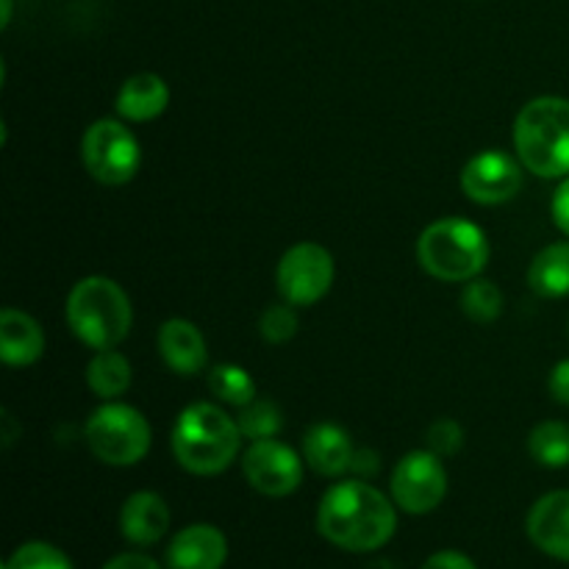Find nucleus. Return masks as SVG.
<instances>
[{
  "label": "nucleus",
  "mask_w": 569,
  "mask_h": 569,
  "mask_svg": "<svg viewBox=\"0 0 569 569\" xmlns=\"http://www.w3.org/2000/svg\"><path fill=\"white\" fill-rule=\"evenodd\" d=\"M317 531L348 553H376L398 531V506L361 478L339 481L317 506Z\"/></svg>",
  "instance_id": "f257e3e1"
},
{
  "label": "nucleus",
  "mask_w": 569,
  "mask_h": 569,
  "mask_svg": "<svg viewBox=\"0 0 569 569\" xmlns=\"http://www.w3.org/2000/svg\"><path fill=\"white\" fill-rule=\"evenodd\" d=\"M242 428L214 403H192L172 426L170 448L178 465L192 476H220L242 453Z\"/></svg>",
  "instance_id": "f03ea898"
},
{
  "label": "nucleus",
  "mask_w": 569,
  "mask_h": 569,
  "mask_svg": "<svg viewBox=\"0 0 569 569\" xmlns=\"http://www.w3.org/2000/svg\"><path fill=\"white\" fill-rule=\"evenodd\" d=\"M515 150L539 178L569 176V100L542 94L528 100L515 120Z\"/></svg>",
  "instance_id": "7ed1b4c3"
},
{
  "label": "nucleus",
  "mask_w": 569,
  "mask_h": 569,
  "mask_svg": "<svg viewBox=\"0 0 569 569\" xmlns=\"http://www.w3.org/2000/svg\"><path fill=\"white\" fill-rule=\"evenodd\" d=\"M67 326L92 350H111L133 326V306L126 289L106 276H87L67 295Z\"/></svg>",
  "instance_id": "20e7f679"
},
{
  "label": "nucleus",
  "mask_w": 569,
  "mask_h": 569,
  "mask_svg": "<svg viewBox=\"0 0 569 569\" xmlns=\"http://www.w3.org/2000/svg\"><path fill=\"white\" fill-rule=\"evenodd\" d=\"M417 261L437 281L467 283L487 267L489 239L476 222L465 217H445L420 233Z\"/></svg>",
  "instance_id": "39448f33"
},
{
  "label": "nucleus",
  "mask_w": 569,
  "mask_h": 569,
  "mask_svg": "<svg viewBox=\"0 0 569 569\" xmlns=\"http://www.w3.org/2000/svg\"><path fill=\"white\" fill-rule=\"evenodd\" d=\"M83 439L98 461L109 467H133L148 456L153 433L148 417L128 403L106 400L89 415Z\"/></svg>",
  "instance_id": "423d86ee"
},
{
  "label": "nucleus",
  "mask_w": 569,
  "mask_h": 569,
  "mask_svg": "<svg viewBox=\"0 0 569 569\" xmlns=\"http://www.w3.org/2000/svg\"><path fill=\"white\" fill-rule=\"evenodd\" d=\"M81 161L89 176L106 187L133 181L142 164V148L131 128L120 120H94L81 137Z\"/></svg>",
  "instance_id": "0eeeda50"
},
{
  "label": "nucleus",
  "mask_w": 569,
  "mask_h": 569,
  "mask_svg": "<svg viewBox=\"0 0 569 569\" xmlns=\"http://www.w3.org/2000/svg\"><path fill=\"white\" fill-rule=\"evenodd\" d=\"M389 492L395 506L411 517L431 515L448 498V470L442 456L431 450H411L395 465L389 478Z\"/></svg>",
  "instance_id": "6e6552de"
},
{
  "label": "nucleus",
  "mask_w": 569,
  "mask_h": 569,
  "mask_svg": "<svg viewBox=\"0 0 569 569\" xmlns=\"http://www.w3.org/2000/svg\"><path fill=\"white\" fill-rule=\"evenodd\" d=\"M337 264L328 248L317 242H300L278 261V292L292 306H315L331 292Z\"/></svg>",
  "instance_id": "1a4fd4ad"
},
{
  "label": "nucleus",
  "mask_w": 569,
  "mask_h": 569,
  "mask_svg": "<svg viewBox=\"0 0 569 569\" xmlns=\"http://www.w3.org/2000/svg\"><path fill=\"white\" fill-rule=\"evenodd\" d=\"M303 461L278 439H259L244 450L242 472L250 487L264 498H289L303 483Z\"/></svg>",
  "instance_id": "9d476101"
},
{
  "label": "nucleus",
  "mask_w": 569,
  "mask_h": 569,
  "mask_svg": "<svg viewBox=\"0 0 569 569\" xmlns=\"http://www.w3.org/2000/svg\"><path fill=\"white\" fill-rule=\"evenodd\" d=\"M522 161L506 150H481L461 170V192L478 206H500L522 189Z\"/></svg>",
  "instance_id": "9b49d317"
},
{
  "label": "nucleus",
  "mask_w": 569,
  "mask_h": 569,
  "mask_svg": "<svg viewBox=\"0 0 569 569\" xmlns=\"http://www.w3.org/2000/svg\"><path fill=\"white\" fill-rule=\"evenodd\" d=\"M526 533L533 548L556 561H569V489L542 495L526 517Z\"/></svg>",
  "instance_id": "f8f14e48"
},
{
  "label": "nucleus",
  "mask_w": 569,
  "mask_h": 569,
  "mask_svg": "<svg viewBox=\"0 0 569 569\" xmlns=\"http://www.w3.org/2000/svg\"><path fill=\"white\" fill-rule=\"evenodd\" d=\"M226 561V533L209 522L181 528L167 548V569H222Z\"/></svg>",
  "instance_id": "ddd939ff"
},
{
  "label": "nucleus",
  "mask_w": 569,
  "mask_h": 569,
  "mask_svg": "<svg viewBox=\"0 0 569 569\" xmlns=\"http://www.w3.org/2000/svg\"><path fill=\"white\" fill-rule=\"evenodd\" d=\"M159 353L164 359V365L170 367L176 376L192 378L198 372L206 370L209 365V348H206V337L192 320H183V317H172L164 326L159 328Z\"/></svg>",
  "instance_id": "4468645a"
},
{
  "label": "nucleus",
  "mask_w": 569,
  "mask_h": 569,
  "mask_svg": "<svg viewBox=\"0 0 569 569\" xmlns=\"http://www.w3.org/2000/svg\"><path fill=\"white\" fill-rule=\"evenodd\" d=\"M303 459L317 476L339 478L353 470V439H350V433L342 426L317 422L303 437Z\"/></svg>",
  "instance_id": "2eb2a0df"
},
{
  "label": "nucleus",
  "mask_w": 569,
  "mask_h": 569,
  "mask_svg": "<svg viewBox=\"0 0 569 569\" xmlns=\"http://www.w3.org/2000/svg\"><path fill=\"white\" fill-rule=\"evenodd\" d=\"M120 531L126 542L150 548L170 531V506L156 492H133L120 509Z\"/></svg>",
  "instance_id": "dca6fc26"
},
{
  "label": "nucleus",
  "mask_w": 569,
  "mask_h": 569,
  "mask_svg": "<svg viewBox=\"0 0 569 569\" xmlns=\"http://www.w3.org/2000/svg\"><path fill=\"white\" fill-rule=\"evenodd\" d=\"M44 333L31 315L3 309L0 315V359L9 367H31L42 359Z\"/></svg>",
  "instance_id": "f3484780"
},
{
  "label": "nucleus",
  "mask_w": 569,
  "mask_h": 569,
  "mask_svg": "<svg viewBox=\"0 0 569 569\" xmlns=\"http://www.w3.org/2000/svg\"><path fill=\"white\" fill-rule=\"evenodd\" d=\"M170 106V87L156 72H137L117 92V114L128 122H150Z\"/></svg>",
  "instance_id": "a211bd4d"
},
{
  "label": "nucleus",
  "mask_w": 569,
  "mask_h": 569,
  "mask_svg": "<svg viewBox=\"0 0 569 569\" xmlns=\"http://www.w3.org/2000/svg\"><path fill=\"white\" fill-rule=\"evenodd\" d=\"M528 287L539 298H567L569 295V242H553L533 256L528 267Z\"/></svg>",
  "instance_id": "6ab92c4d"
},
{
  "label": "nucleus",
  "mask_w": 569,
  "mask_h": 569,
  "mask_svg": "<svg viewBox=\"0 0 569 569\" xmlns=\"http://www.w3.org/2000/svg\"><path fill=\"white\" fill-rule=\"evenodd\" d=\"M133 370L131 361L120 350H94L87 365V387L98 395L100 400H117L131 389Z\"/></svg>",
  "instance_id": "aec40b11"
},
{
  "label": "nucleus",
  "mask_w": 569,
  "mask_h": 569,
  "mask_svg": "<svg viewBox=\"0 0 569 569\" xmlns=\"http://www.w3.org/2000/svg\"><path fill=\"white\" fill-rule=\"evenodd\" d=\"M528 453L548 470L569 467V422L545 420L528 433Z\"/></svg>",
  "instance_id": "412c9836"
},
{
  "label": "nucleus",
  "mask_w": 569,
  "mask_h": 569,
  "mask_svg": "<svg viewBox=\"0 0 569 569\" xmlns=\"http://www.w3.org/2000/svg\"><path fill=\"white\" fill-rule=\"evenodd\" d=\"M209 389L217 400L228 406H248L256 400V381L244 367L239 365H217L209 370Z\"/></svg>",
  "instance_id": "4be33fe9"
},
{
  "label": "nucleus",
  "mask_w": 569,
  "mask_h": 569,
  "mask_svg": "<svg viewBox=\"0 0 569 569\" xmlns=\"http://www.w3.org/2000/svg\"><path fill=\"white\" fill-rule=\"evenodd\" d=\"M461 311L472 322H495L503 315V292L487 278H472L461 289Z\"/></svg>",
  "instance_id": "5701e85b"
},
{
  "label": "nucleus",
  "mask_w": 569,
  "mask_h": 569,
  "mask_svg": "<svg viewBox=\"0 0 569 569\" xmlns=\"http://www.w3.org/2000/svg\"><path fill=\"white\" fill-rule=\"evenodd\" d=\"M239 428H242L244 439L250 442H259V439H276L278 431H281V409H278L272 400H250L248 406L239 409L237 417Z\"/></svg>",
  "instance_id": "b1692460"
},
{
  "label": "nucleus",
  "mask_w": 569,
  "mask_h": 569,
  "mask_svg": "<svg viewBox=\"0 0 569 569\" xmlns=\"http://www.w3.org/2000/svg\"><path fill=\"white\" fill-rule=\"evenodd\" d=\"M3 569H76V567H72L70 556H67L64 550H59L50 542H39V539H33V542L20 545V548L6 559Z\"/></svg>",
  "instance_id": "393cba45"
},
{
  "label": "nucleus",
  "mask_w": 569,
  "mask_h": 569,
  "mask_svg": "<svg viewBox=\"0 0 569 569\" xmlns=\"http://www.w3.org/2000/svg\"><path fill=\"white\" fill-rule=\"evenodd\" d=\"M298 315H295L292 303H276L270 309H264V315L259 317V333L264 342L270 345H283L298 333Z\"/></svg>",
  "instance_id": "a878e982"
},
{
  "label": "nucleus",
  "mask_w": 569,
  "mask_h": 569,
  "mask_svg": "<svg viewBox=\"0 0 569 569\" xmlns=\"http://www.w3.org/2000/svg\"><path fill=\"white\" fill-rule=\"evenodd\" d=\"M465 445V431L456 420H437L431 428H428V450L437 456H456Z\"/></svg>",
  "instance_id": "bb28decb"
},
{
  "label": "nucleus",
  "mask_w": 569,
  "mask_h": 569,
  "mask_svg": "<svg viewBox=\"0 0 569 569\" xmlns=\"http://www.w3.org/2000/svg\"><path fill=\"white\" fill-rule=\"evenodd\" d=\"M420 569H478L470 556L459 553V550H439V553L428 556Z\"/></svg>",
  "instance_id": "cd10ccee"
},
{
  "label": "nucleus",
  "mask_w": 569,
  "mask_h": 569,
  "mask_svg": "<svg viewBox=\"0 0 569 569\" xmlns=\"http://www.w3.org/2000/svg\"><path fill=\"white\" fill-rule=\"evenodd\" d=\"M548 389H550V398H553L556 403L569 406V359H561L559 365L550 370Z\"/></svg>",
  "instance_id": "c85d7f7f"
},
{
  "label": "nucleus",
  "mask_w": 569,
  "mask_h": 569,
  "mask_svg": "<svg viewBox=\"0 0 569 569\" xmlns=\"http://www.w3.org/2000/svg\"><path fill=\"white\" fill-rule=\"evenodd\" d=\"M550 214H553L556 228H559L565 237H569V176L559 183L553 194V203H550Z\"/></svg>",
  "instance_id": "c756f323"
},
{
  "label": "nucleus",
  "mask_w": 569,
  "mask_h": 569,
  "mask_svg": "<svg viewBox=\"0 0 569 569\" xmlns=\"http://www.w3.org/2000/svg\"><path fill=\"white\" fill-rule=\"evenodd\" d=\"M100 569H161L159 561H153L144 553H120L106 561Z\"/></svg>",
  "instance_id": "7c9ffc66"
},
{
  "label": "nucleus",
  "mask_w": 569,
  "mask_h": 569,
  "mask_svg": "<svg viewBox=\"0 0 569 569\" xmlns=\"http://www.w3.org/2000/svg\"><path fill=\"white\" fill-rule=\"evenodd\" d=\"M378 467H381V461H378V456L372 453V450L356 448L353 470H350V472H356V476H361V478H370V476H376Z\"/></svg>",
  "instance_id": "2f4dec72"
},
{
  "label": "nucleus",
  "mask_w": 569,
  "mask_h": 569,
  "mask_svg": "<svg viewBox=\"0 0 569 569\" xmlns=\"http://www.w3.org/2000/svg\"><path fill=\"white\" fill-rule=\"evenodd\" d=\"M0 6H3V11H0V26H9L11 22V0H0Z\"/></svg>",
  "instance_id": "473e14b6"
}]
</instances>
